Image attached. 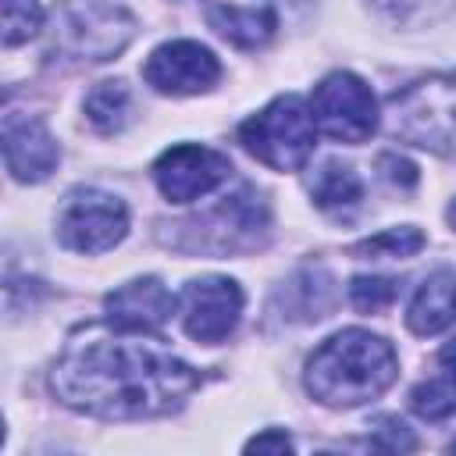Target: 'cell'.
I'll use <instances>...</instances> for the list:
<instances>
[{"mask_svg":"<svg viewBox=\"0 0 456 456\" xmlns=\"http://www.w3.org/2000/svg\"><path fill=\"white\" fill-rule=\"evenodd\" d=\"M196 385L200 374L164 346L103 328L75 331L50 370V388L64 406L103 420L171 413Z\"/></svg>","mask_w":456,"mask_h":456,"instance_id":"6da1fadb","label":"cell"},{"mask_svg":"<svg viewBox=\"0 0 456 456\" xmlns=\"http://www.w3.org/2000/svg\"><path fill=\"white\" fill-rule=\"evenodd\" d=\"M399 374L392 342L363 328H346L306 360V392L324 406H360L378 399Z\"/></svg>","mask_w":456,"mask_h":456,"instance_id":"7a4b0ae2","label":"cell"},{"mask_svg":"<svg viewBox=\"0 0 456 456\" xmlns=\"http://www.w3.org/2000/svg\"><path fill=\"white\" fill-rule=\"evenodd\" d=\"M388 128L403 142L456 157V71L417 78L388 96Z\"/></svg>","mask_w":456,"mask_h":456,"instance_id":"3957f363","label":"cell"},{"mask_svg":"<svg viewBox=\"0 0 456 456\" xmlns=\"http://www.w3.org/2000/svg\"><path fill=\"white\" fill-rule=\"evenodd\" d=\"M314 110L299 96H278L239 128L242 150L274 171H299L314 153Z\"/></svg>","mask_w":456,"mask_h":456,"instance_id":"277c9868","label":"cell"},{"mask_svg":"<svg viewBox=\"0 0 456 456\" xmlns=\"http://www.w3.org/2000/svg\"><path fill=\"white\" fill-rule=\"evenodd\" d=\"M135 32V21L128 11L110 4H89V0H68L57 11V32L53 46L78 61H110L128 46Z\"/></svg>","mask_w":456,"mask_h":456,"instance_id":"5b68a950","label":"cell"},{"mask_svg":"<svg viewBox=\"0 0 456 456\" xmlns=\"http://www.w3.org/2000/svg\"><path fill=\"white\" fill-rule=\"evenodd\" d=\"M310 110L317 128L338 142H363L378 128L374 93L353 71H331L328 78H321L310 96Z\"/></svg>","mask_w":456,"mask_h":456,"instance_id":"8992f818","label":"cell"},{"mask_svg":"<svg viewBox=\"0 0 456 456\" xmlns=\"http://www.w3.org/2000/svg\"><path fill=\"white\" fill-rule=\"evenodd\" d=\"M128 232V210L118 196L100 189H78L68 196L57 217V239L75 253H103Z\"/></svg>","mask_w":456,"mask_h":456,"instance_id":"52a82bcc","label":"cell"},{"mask_svg":"<svg viewBox=\"0 0 456 456\" xmlns=\"http://www.w3.org/2000/svg\"><path fill=\"white\" fill-rule=\"evenodd\" d=\"M242 317V289L232 278L207 274L182 289V328L196 342H224Z\"/></svg>","mask_w":456,"mask_h":456,"instance_id":"ba28073f","label":"cell"},{"mask_svg":"<svg viewBox=\"0 0 456 456\" xmlns=\"http://www.w3.org/2000/svg\"><path fill=\"white\" fill-rule=\"evenodd\" d=\"M228 171H232V164L224 153H217L210 146H196V142L171 146L153 164L157 189L171 203H192V200L214 192L228 178Z\"/></svg>","mask_w":456,"mask_h":456,"instance_id":"9c48e42d","label":"cell"},{"mask_svg":"<svg viewBox=\"0 0 456 456\" xmlns=\"http://www.w3.org/2000/svg\"><path fill=\"white\" fill-rule=\"evenodd\" d=\"M142 78L157 93L192 96V93H207L221 78V64L203 43L175 39V43H164L150 53V61L142 64Z\"/></svg>","mask_w":456,"mask_h":456,"instance_id":"30bf717a","label":"cell"},{"mask_svg":"<svg viewBox=\"0 0 456 456\" xmlns=\"http://www.w3.org/2000/svg\"><path fill=\"white\" fill-rule=\"evenodd\" d=\"M4 160L18 182H43L57 167L61 150L39 118L7 110L4 114Z\"/></svg>","mask_w":456,"mask_h":456,"instance_id":"8fae6325","label":"cell"},{"mask_svg":"<svg viewBox=\"0 0 456 456\" xmlns=\"http://www.w3.org/2000/svg\"><path fill=\"white\" fill-rule=\"evenodd\" d=\"M107 321L118 331H132V335H146V331H160L175 310V296L167 292V285L160 278H135L121 289H114L107 299Z\"/></svg>","mask_w":456,"mask_h":456,"instance_id":"7c38bea8","label":"cell"},{"mask_svg":"<svg viewBox=\"0 0 456 456\" xmlns=\"http://www.w3.org/2000/svg\"><path fill=\"white\" fill-rule=\"evenodd\" d=\"M267 228V207L253 189H239L235 196H228L217 210H210L203 217V239L200 246H210L217 253L224 249H239L256 242V232Z\"/></svg>","mask_w":456,"mask_h":456,"instance_id":"4fadbf2b","label":"cell"},{"mask_svg":"<svg viewBox=\"0 0 456 456\" xmlns=\"http://www.w3.org/2000/svg\"><path fill=\"white\" fill-rule=\"evenodd\" d=\"M203 14L221 39L242 50L264 46L278 28V14L271 0H207Z\"/></svg>","mask_w":456,"mask_h":456,"instance_id":"5bb4252c","label":"cell"},{"mask_svg":"<svg viewBox=\"0 0 456 456\" xmlns=\"http://www.w3.org/2000/svg\"><path fill=\"white\" fill-rule=\"evenodd\" d=\"M456 321V274L435 271L424 278V285L413 292L406 310V328L413 335H438Z\"/></svg>","mask_w":456,"mask_h":456,"instance_id":"9a60e30c","label":"cell"},{"mask_svg":"<svg viewBox=\"0 0 456 456\" xmlns=\"http://www.w3.org/2000/svg\"><path fill=\"white\" fill-rule=\"evenodd\" d=\"M310 196L321 210H331V214H342L349 207L360 203L363 196V185H360V175L349 167V164H338V160H328L324 167H317V175L310 178Z\"/></svg>","mask_w":456,"mask_h":456,"instance_id":"2e32d148","label":"cell"},{"mask_svg":"<svg viewBox=\"0 0 456 456\" xmlns=\"http://www.w3.org/2000/svg\"><path fill=\"white\" fill-rule=\"evenodd\" d=\"M86 118L103 135L121 132L128 125V118H132V93L125 89V82H100L86 96Z\"/></svg>","mask_w":456,"mask_h":456,"instance_id":"e0dca14e","label":"cell"},{"mask_svg":"<svg viewBox=\"0 0 456 456\" xmlns=\"http://www.w3.org/2000/svg\"><path fill=\"white\" fill-rule=\"evenodd\" d=\"M410 403H413V410H417L420 417L442 420V417L456 413V381H452L449 374H445V378H431V381H424V385L413 388Z\"/></svg>","mask_w":456,"mask_h":456,"instance_id":"ac0fdd59","label":"cell"},{"mask_svg":"<svg viewBox=\"0 0 456 456\" xmlns=\"http://www.w3.org/2000/svg\"><path fill=\"white\" fill-rule=\"evenodd\" d=\"M43 28V7L36 0H4V46H18Z\"/></svg>","mask_w":456,"mask_h":456,"instance_id":"d6986e66","label":"cell"},{"mask_svg":"<svg viewBox=\"0 0 456 456\" xmlns=\"http://www.w3.org/2000/svg\"><path fill=\"white\" fill-rule=\"evenodd\" d=\"M420 249H424V235L410 224L406 228H388V232L353 246V253H363V256H413Z\"/></svg>","mask_w":456,"mask_h":456,"instance_id":"ffe728a7","label":"cell"},{"mask_svg":"<svg viewBox=\"0 0 456 456\" xmlns=\"http://www.w3.org/2000/svg\"><path fill=\"white\" fill-rule=\"evenodd\" d=\"M349 299H353L356 310L378 314L381 306H388V303L395 299V281H392V278H367V274H363V278H353Z\"/></svg>","mask_w":456,"mask_h":456,"instance_id":"44dd1931","label":"cell"},{"mask_svg":"<svg viewBox=\"0 0 456 456\" xmlns=\"http://www.w3.org/2000/svg\"><path fill=\"white\" fill-rule=\"evenodd\" d=\"M378 449H417V442H413V435L406 431V424L403 420H395V417H381L378 424H374V438H370Z\"/></svg>","mask_w":456,"mask_h":456,"instance_id":"7402d4cb","label":"cell"},{"mask_svg":"<svg viewBox=\"0 0 456 456\" xmlns=\"http://www.w3.org/2000/svg\"><path fill=\"white\" fill-rule=\"evenodd\" d=\"M381 167H385V178H388V182H395V185H403V189L417 185V167H413L406 157L385 153V157H381Z\"/></svg>","mask_w":456,"mask_h":456,"instance_id":"603a6c76","label":"cell"},{"mask_svg":"<svg viewBox=\"0 0 456 456\" xmlns=\"http://www.w3.org/2000/svg\"><path fill=\"white\" fill-rule=\"evenodd\" d=\"M246 449H249V452H289L292 442H289L285 431H264V435H256L253 442H246Z\"/></svg>","mask_w":456,"mask_h":456,"instance_id":"cb8c5ba5","label":"cell"},{"mask_svg":"<svg viewBox=\"0 0 456 456\" xmlns=\"http://www.w3.org/2000/svg\"><path fill=\"white\" fill-rule=\"evenodd\" d=\"M438 363H442V367H445V374L456 381V338L442 346V353H438Z\"/></svg>","mask_w":456,"mask_h":456,"instance_id":"d4e9b609","label":"cell"},{"mask_svg":"<svg viewBox=\"0 0 456 456\" xmlns=\"http://www.w3.org/2000/svg\"><path fill=\"white\" fill-rule=\"evenodd\" d=\"M374 4H378V7H385V11H399V14H403V11L417 7L420 0H374Z\"/></svg>","mask_w":456,"mask_h":456,"instance_id":"484cf974","label":"cell"},{"mask_svg":"<svg viewBox=\"0 0 456 456\" xmlns=\"http://www.w3.org/2000/svg\"><path fill=\"white\" fill-rule=\"evenodd\" d=\"M445 217H449V224H452V228H456V200H452V203H449V214H445Z\"/></svg>","mask_w":456,"mask_h":456,"instance_id":"4316f807","label":"cell"},{"mask_svg":"<svg viewBox=\"0 0 456 456\" xmlns=\"http://www.w3.org/2000/svg\"><path fill=\"white\" fill-rule=\"evenodd\" d=\"M452 449H456V442H452Z\"/></svg>","mask_w":456,"mask_h":456,"instance_id":"83f0119b","label":"cell"}]
</instances>
